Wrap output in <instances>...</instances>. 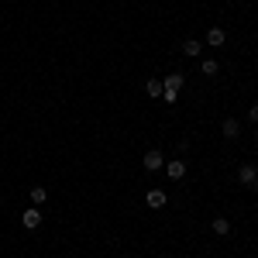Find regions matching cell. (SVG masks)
<instances>
[{
  "label": "cell",
  "instance_id": "cell-1",
  "mask_svg": "<svg viewBox=\"0 0 258 258\" xmlns=\"http://www.w3.org/2000/svg\"><path fill=\"white\" fill-rule=\"evenodd\" d=\"M141 162H145V169H148V172H159L162 165H165V155H162L159 148H148V152H145V159H141Z\"/></svg>",
  "mask_w": 258,
  "mask_h": 258
},
{
  "label": "cell",
  "instance_id": "cell-2",
  "mask_svg": "<svg viewBox=\"0 0 258 258\" xmlns=\"http://www.w3.org/2000/svg\"><path fill=\"white\" fill-rule=\"evenodd\" d=\"M21 224H24L28 231H35V227H41V210H38V207L24 210V214H21Z\"/></svg>",
  "mask_w": 258,
  "mask_h": 258
},
{
  "label": "cell",
  "instance_id": "cell-3",
  "mask_svg": "<svg viewBox=\"0 0 258 258\" xmlns=\"http://www.w3.org/2000/svg\"><path fill=\"white\" fill-rule=\"evenodd\" d=\"M165 176H169V179H182V176H186V162H182V159H169V162H165Z\"/></svg>",
  "mask_w": 258,
  "mask_h": 258
},
{
  "label": "cell",
  "instance_id": "cell-4",
  "mask_svg": "<svg viewBox=\"0 0 258 258\" xmlns=\"http://www.w3.org/2000/svg\"><path fill=\"white\" fill-rule=\"evenodd\" d=\"M238 179L244 182V186H251V182L258 179V165H251V162H244V165L238 169Z\"/></svg>",
  "mask_w": 258,
  "mask_h": 258
},
{
  "label": "cell",
  "instance_id": "cell-5",
  "mask_svg": "<svg viewBox=\"0 0 258 258\" xmlns=\"http://www.w3.org/2000/svg\"><path fill=\"white\" fill-rule=\"evenodd\" d=\"M182 55H186V59H200V55H203V45H200L197 38H186L182 41Z\"/></svg>",
  "mask_w": 258,
  "mask_h": 258
},
{
  "label": "cell",
  "instance_id": "cell-6",
  "mask_svg": "<svg viewBox=\"0 0 258 258\" xmlns=\"http://www.w3.org/2000/svg\"><path fill=\"white\" fill-rule=\"evenodd\" d=\"M145 203H148L152 210H162V207H165V189H148Z\"/></svg>",
  "mask_w": 258,
  "mask_h": 258
},
{
  "label": "cell",
  "instance_id": "cell-7",
  "mask_svg": "<svg viewBox=\"0 0 258 258\" xmlns=\"http://www.w3.org/2000/svg\"><path fill=\"white\" fill-rule=\"evenodd\" d=\"M224 41H227V35H224V28H210V31H207V45H210V48H220Z\"/></svg>",
  "mask_w": 258,
  "mask_h": 258
},
{
  "label": "cell",
  "instance_id": "cell-8",
  "mask_svg": "<svg viewBox=\"0 0 258 258\" xmlns=\"http://www.w3.org/2000/svg\"><path fill=\"white\" fill-rule=\"evenodd\" d=\"M220 135H224V138H238V135H241V124L234 117H227L224 124H220Z\"/></svg>",
  "mask_w": 258,
  "mask_h": 258
},
{
  "label": "cell",
  "instance_id": "cell-9",
  "mask_svg": "<svg viewBox=\"0 0 258 258\" xmlns=\"http://www.w3.org/2000/svg\"><path fill=\"white\" fill-rule=\"evenodd\" d=\"M210 227H214V234H220V238H227V234H231V220H227V217H214Z\"/></svg>",
  "mask_w": 258,
  "mask_h": 258
},
{
  "label": "cell",
  "instance_id": "cell-10",
  "mask_svg": "<svg viewBox=\"0 0 258 258\" xmlns=\"http://www.w3.org/2000/svg\"><path fill=\"white\" fill-rule=\"evenodd\" d=\"M182 83H186V76H182V73H172V76H165V83H162V86H165V90H179Z\"/></svg>",
  "mask_w": 258,
  "mask_h": 258
},
{
  "label": "cell",
  "instance_id": "cell-11",
  "mask_svg": "<svg viewBox=\"0 0 258 258\" xmlns=\"http://www.w3.org/2000/svg\"><path fill=\"white\" fill-rule=\"evenodd\" d=\"M200 69H203V76H217L220 62L217 59H203V62H200Z\"/></svg>",
  "mask_w": 258,
  "mask_h": 258
},
{
  "label": "cell",
  "instance_id": "cell-12",
  "mask_svg": "<svg viewBox=\"0 0 258 258\" xmlns=\"http://www.w3.org/2000/svg\"><path fill=\"white\" fill-rule=\"evenodd\" d=\"M162 90H165L162 80H148V83H145V93H148V97H162Z\"/></svg>",
  "mask_w": 258,
  "mask_h": 258
},
{
  "label": "cell",
  "instance_id": "cell-13",
  "mask_svg": "<svg viewBox=\"0 0 258 258\" xmlns=\"http://www.w3.org/2000/svg\"><path fill=\"white\" fill-rule=\"evenodd\" d=\"M45 197H48L45 186H31V200H35V203H45Z\"/></svg>",
  "mask_w": 258,
  "mask_h": 258
},
{
  "label": "cell",
  "instance_id": "cell-14",
  "mask_svg": "<svg viewBox=\"0 0 258 258\" xmlns=\"http://www.w3.org/2000/svg\"><path fill=\"white\" fill-rule=\"evenodd\" d=\"M162 97H165V103H176V97H179V90H162Z\"/></svg>",
  "mask_w": 258,
  "mask_h": 258
},
{
  "label": "cell",
  "instance_id": "cell-15",
  "mask_svg": "<svg viewBox=\"0 0 258 258\" xmlns=\"http://www.w3.org/2000/svg\"><path fill=\"white\" fill-rule=\"evenodd\" d=\"M248 120H251V124H258V103H251V110H248Z\"/></svg>",
  "mask_w": 258,
  "mask_h": 258
},
{
  "label": "cell",
  "instance_id": "cell-16",
  "mask_svg": "<svg viewBox=\"0 0 258 258\" xmlns=\"http://www.w3.org/2000/svg\"><path fill=\"white\" fill-rule=\"evenodd\" d=\"M251 189H255V193H258V179H255V182H251Z\"/></svg>",
  "mask_w": 258,
  "mask_h": 258
},
{
  "label": "cell",
  "instance_id": "cell-17",
  "mask_svg": "<svg viewBox=\"0 0 258 258\" xmlns=\"http://www.w3.org/2000/svg\"><path fill=\"white\" fill-rule=\"evenodd\" d=\"M255 145H258V135H255Z\"/></svg>",
  "mask_w": 258,
  "mask_h": 258
}]
</instances>
